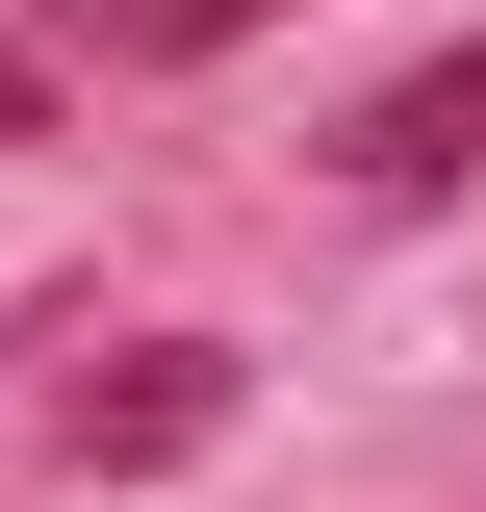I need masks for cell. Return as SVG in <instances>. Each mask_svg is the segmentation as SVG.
<instances>
[{
  "mask_svg": "<svg viewBox=\"0 0 486 512\" xmlns=\"http://www.w3.org/2000/svg\"><path fill=\"white\" fill-rule=\"evenodd\" d=\"M231 410H256V359H231V333H128V359H77V410H52V436L103 461V487H154V461H205Z\"/></svg>",
  "mask_w": 486,
  "mask_h": 512,
  "instance_id": "cell-1",
  "label": "cell"
},
{
  "mask_svg": "<svg viewBox=\"0 0 486 512\" xmlns=\"http://www.w3.org/2000/svg\"><path fill=\"white\" fill-rule=\"evenodd\" d=\"M333 180H359V205H435V180H486V26H461L435 77H384L359 128H333Z\"/></svg>",
  "mask_w": 486,
  "mask_h": 512,
  "instance_id": "cell-2",
  "label": "cell"
},
{
  "mask_svg": "<svg viewBox=\"0 0 486 512\" xmlns=\"http://www.w3.org/2000/svg\"><path fill=\"white\" fill-rule=\"evenodd\" d=\"M282 0H52V52L77 77H205V52H256Z\"/></svg>",
  "mask_w": 486,
  "mask_h": 512,
  "instance_id": "cell-3",
  "label": "cell"
},
{
  "mask_svg": "<svg viewBox=\"0 0 486 512\" xmlns=\"http://www.w3.org/2000/svg\"><path fill=\"white\" fill-rule=\"evenodd\" d=\"M52 77H77V52H52V26H26V52H0V128H26V103H52Z\"/></svg>",
  "mask_w": 486,
  "mask_h": 512,
  "instance_id": "cell-4",
  "label": "cell"
}]
</instances>
